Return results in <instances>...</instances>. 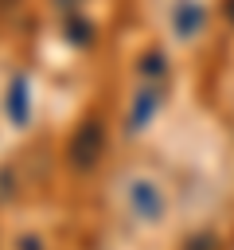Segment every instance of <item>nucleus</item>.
Listing matches in <instances>:
<instances>
[{
    "label": "nucleus",
    "instance_id": "20e7f679",
    "mask_svg": "<svg viewBox=\"0 0 234 250\" xmlns=\"http://www.w3.org/2000/svg\"><path fill=\"white\" fill-rule=\"evenodd\" d=\"M156 109H160V86H140V90L133 94V105H129V129H133V133L144 129V125L156 117Z\"/></svg>",
    "mask_w": 234,
    "mask_h": 250
},
{
    "label": "nucleus",
    "instance_id": "f257e3e1",
    "mask_svg": "<svg viewBox=\"0 0 234 250\" xmlns=\"http://www.w3.org/2000/svg\"><path fill=\"white\" fill-rule=\"evenodd\" d=\"M121 203H125L129 219L140 223V227H156V223H164V215H168L164 184H160L156 176H148V172H133V176L121 180Z\"/></svg>",
    "mask_w": 234,
    "mask_h": 250
},
{
    "label": "nucleus",
    "instance_id": "7ed1b4c3",
    "mask_svg": "<svg viewBox=\"0 0 234 250\" xmlns=\"http://www.w3.org/2000/svg\"><path fill=\"white\" fill-rule=\"evenodd\" d=\"M203 23H207V8H203L199 0H176V8H172V31H176L179 39L199 35Z\"/></svg>",
    "mask_w": 234,
    "mask_h": 250
},
{
    "label": "nucleus",
    "instance_id": "9d476101",
    "mask_svg": "<svg viewBox=\"0 0 234 250\" xmlns=\"http://www.w3.org/2000/svg\"><path fill=\"white\" fill-rule=\"evenodd\" d=\"M222 12H226V20L234 23V0H226V4H222Z\"/></svg>",
    "mask_w": 234,
    "mask_h": 250
},
{
    "label": "nucleus",
    "instance_id": "0eeeda50",
    "mask_svg": "<svg viewBox=\"0 0 234 250\" xmlns=\"http://www.w3.org/2000/svg\"><path fill=\"white\" fill-rule=\"evenodd\" d=\"M140 74L144 78H160L164 74V55L160 51H144L140 55Z\"/></svg>",
    "mask_w": 234,
    "mask_h": 250
},
{
    "label": "nucleus",
    "instance_id": "39448f33",
    "mask_svg": "<svg viewBox=\"0 0 234 250\" xmlns=\"http://www.w3.org/2000/svg\"><path fill=\"white\" fill-rule=\"evenodd\" d=\"M4 113L12 125H27L31 117V94H27V78H12L8 94H4Z\"/></svg>",
    "mask_w": 234,
    "mask_h": 250
},
{
    "label": "nucleus",
    "instance_id": "1a4fd4ad",
    "mask_svg": "<svg viewBox=\"0 0 234 250\" xmlns=\"http://www.w3.org/2000/svg\"><path fill=\"white\" fill-rule=\"evenodd\" d=\"M82 0H55V8H62V12H74Z\"/></svg>",
    "mask_w": 234,
    "mask_h": 250
},
{
    "label": "nucleus",
    "instance_id": "f03ea898",
    "mask_svg": "<svg viewBox=\"0 0 234 250\" xmlns=\"http://www.w3.org/2000/svg\"><path fill=\"white\" fill-rule=\"evenodd\" d=\"M101 148H105V125H101L98 117H86V121L74 129V137H70V148H66V156H70V168H78V172H90V168L98 164Z\"/></svg>",
    "mask_w": 234,
    "mask_h": 250
},
{
    "label": "nucleus",
    "instance_id": "423d86ee",
    "mask_svg": "<svg viewBox=\"0 0 234 250\" xmlns=\"http://www.w3.org/2000/svg\"><path fill=\"white\" fill-rule=\"evenodd\" d=\"M66 39H70V43H90V39H94V27H90L86 20H78V16H70V20H66Z\"/></svg>",
    "mask_w": 234,
    "mask_h": 250
},
{
    "label": "nucleus",
    "instance_id": "9b49d317",
    "mask_svg": "<svg viewBox=\"0 0 234 250\" xmlns=\"http://www.w3.org/2000/svg\"><path fill=\"white\" fill-rule=\"evenodd\" d=\"M8 4H16V0H0V8H8Z\"/></svg>",
    "mask_w": 234,
    "mask_h": 250
},
{
    "label": "nucleus",
    "instance_id": "6e6552de",
    "mask_svg": "<svg viewBox=\"0 0 234 250\" xmlns=\"http://www.w3.org/2000/svg\"><path fill=\"white\" fill-rule=\"evenodd\" d=\"M183 250H218V238L214 234H195L183 242Z\"/></svg>",
    "mask_w": 234,
    "mask_h": 250
}]
</instances>
